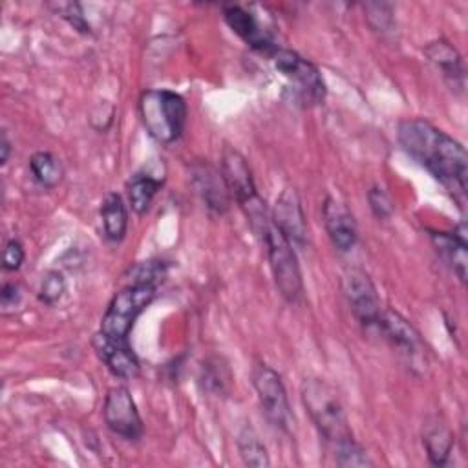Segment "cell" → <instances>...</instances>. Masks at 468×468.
<instances>
[{
  "mask_svg": "<svg viewBox=\"0 0 468 468\" xmlns=\"http://www.w3.org/2000/svg\"><path fill=\"white\" fill-rule=\"evenodd\" d=\"M377 327L386 335V338L397 346L402 353H406L408 356H413L419 353L422 342H420V335L417 333V329L399 313L391 311V309H384L380 313L378 324Z\"/></svg>",
  "mask_w": 468,
  "mask_h": 468,
  "instance_id": "cell-16",
  "label": "cell"
},
{
  "mask_svg": "<svg viewBox=\"0 0 468 468\" xmlns=\"http://www.w3.org/2000/svg\"><path fill=\"white\" fill-rule=\"evenodd\" d=\"M141 121L150 137L161 144H170L185 130L186 102L172 90H148L139 99Z\"/></svg>",
  "mask_w": 468,
  "mask_h": 468,
  "instance_id": "cell-2",
  "label": "cell"
},
{
  "mask_svg": "<svg viewBox=\"0 0 468 468\" xmlns=\"http://www.w3.org/2000/svg\"><path fill=\"white\" fill-rule=\"evenodd\" d=\"M93 349L106 367L119 378H133L139 375V360L128 340H117L102 331L93 335Z\"/></svg>",
  "mask_w": 468,
  "mask_h": 468,
  "instance_id": "cell-12",
  "label": "cell"
},
{
  "mask_svg": "<svg viewBox=\"0 0 468 468\" xmlns=\"http://www.w3.org/2000/svg\"><path fill=\"white\" fill-rule=\"evenodd\" d=\"M404 152L439 179L459 203L466 194L468 157L464 146L426 119H406L399 124Z\"/></svg>",
  "mask_w": 468,
  "mask_h": 468,
  "instance_id": "cell-1",
  "label": "cell"
},
{
  "mask_svg": "<svg viewBox=\"0 0 468 468\" xmlns=\"http://www.w3.org/2000/svg\"><path fill=\"white\" fill-rule=\"evenodd\" d=\"M24 261V247L16 239H9L4 247V256H2V265L5 271H16L20 269Z\"/></svg>",
  "mask_w": 468,
  "mask_h": 468,
  "instance_id": "cell-30",
  "label": "cell"
},
{
  "mask_svg": "<svg viewBox=\"0 0 468 468\" xmlns=\"http://www.w3.org/2000/svg\"><path fill=\"white\" fill-rule=\"evenodd\" d=\"M58 13L80 33H90V24L86 22L82 9L79 4H58Z\"/></svg>",
  "mask_w": 468,
  "mask_h": 468,
  "instance_id": "cell-29",
  "label": "cell"
},
{
  "mask_svg": "<svg viewBox=\"0 0 468 468\" xmlns=\"http://www.w3.org/2000/svg\"><path fill=\"white\" fill-rule=\"evenodd\" d=\"M431 241L455 276L466 280V239L464 232H431Z\"/></svg>",
  "mask_w": 468,
  "mask_h": 468,
  "instance_id": "cell-17",
  "label": "cell"
},
{
  "mask_svg": "<svg viewBox=\"0 0 468 468\" xmlns=\"http://www.w3.org/2000/svg\"><path fill=\"white\" fill-rule=\"evenodd\" d=\"M252 384L267 420L274 428L287 431L292 415L280 375L267 364H256L252 369Z\"/></svg>",
  "mask_w": 468,
  "mask_h": 468,
  "instance_id": "cell-8",
  "label": "cell"
},
{
  "mask_svg": "<svg viewBox=\"0 0 468 468\" xmlns=\"http://www.w3.org/2000/svg\"><path fill=\"white\" fill-rule=\"evenodd\" d=\"M194 186L203 197L205 205L214 212H225L229 208V186L221 172L208 163H196L192 166Z\"/></svg>",
  "mask_w": 468,
  "mask_h": 468,
  "instance_id": "cell-14",
  "label": "cell"
},
{
  "mask_svg": "<svg viewBox=\"0 0 468 468\" xmlns=\"http://www.w3.org/2000/svg\"><path fill=\"white\" fill-rule=\"evenodd\" d=\"M66 292V280L58 271H49L38 289V300L46 305H55Z\"/></svg>",
  "mask_w": 468,
  "mask_h": 468,
  "instance_id": "cell-26",
  "label": "cell"
},
{
  "mask_svg": "<svg viewBox=\"0 0 468 468\" xmlns=\"http://www.w3.org/2000/svg\"><path fill=\"white\" fill-rule=\"evenodd\" d=\"M0 150H2V155H0V161H2V165H5V163H7V159H9V152H11V143H9V139H7V135H5V132H2V141H0Z\"/></svg>",
  "mask_w": 468,
  "mask_h": 468,
  "instance_id": "cell-32",
  "label": "cell"
},
{
  "mask_svg": "<svg viewBox=\"0 0 468 468\" xmlns=\"http://www.w3.org/2000/svg\"><path fill=\"white\" fill-rule=\"evenodd\" d=\"M426 55L430 57V60L442 71V75L452 82H461L464 79V68H463V60L459 57V53L444 40L439 42H431L426 48Z\"/></svg>",
  "mask_w": 468,
  "mask_h": 468,
  "instance_id": "cell-19",
  "label": "cell"
},
{
  "mask_svg": "<svg viewBox=\"0 0 468 468\" xmlns=\"http://www.w3.org/2000/svg\"><path fill=\"white\" fill-rule=\"evenodd\" d=\"M452 444H453V433L450 431V428L441 422V420H433L426 426L424 430V446L428 452V457L433 464L442 466L452 452Z\"/></svg>",
  "mask_w": 468,
  "mask_h": 468,
  "instance_id": "cell-21",
  "label": "cell"
},
{
  "mask_svg": "<svg viewBox=\"0 0 468 468\" xmlns=\"http://www.w3.org/2000/svg\"><path fill=\"white\" fill-rule=\"evenodd\" d=\"M367 199H369V207H371L373 214H375L378 219H388V218L393 214L391 199L388 197V194H386L382 188L373 186V188L367 192Z\"/></svg>",
  "mask_w": 468,
  "mask_h": 468,
  "instance_id": "cell-28",
  "label": "cell"
},
{
  "mask_svg": "<svg viewBox=\"0 0 468 468\" xmlns=\"http://www.w3.org/2000/svg\"><path fill=\"white\" fill-rule=\"evenodd\" d=\"M344 294L356 320L364 327H377L382 309L369 276L362 271H349L344 276Z\"/></svg>",
  "mask_w": 468,
  "mask_h": 468,
  "instance_id": "cell-10",
  "label": "cell"
},
{
  "mask_svg": "<svg viewBox=\"0 0 468 468\" xmlns=\"http://www.w3.org/2000/svg\"><path fill=\"white\" fill-rule=\"evenodd\" d=\"M154 296H155V285L128 283L112 298L101 320L99 331L117 340H128L133 322L150 305Z\"/></svg>",
  "mask_w": 468,
  "mask_h": 468,
  "instance_id": "cell-6",
  "label": "cell"
},
{
  "mask_svg": "<svg viewBox=\"0 0 468 468\" xmlns=\"http://www.w3.org/2000/svg\"><path fill=\"white\" fill-rule=\"evenodd\" d=\"M302 402L320 435L331 446L353 437L338 393L325 380L305 378L302 384Z\"/></svg>",
  "mask_w": 468,
  "mask_h": 468,
  "instance_id": "cell-3",
  "label": "cell"
},
{
  "mask_svg": "<svg viewBox=\"0 0 468 468\" xmlns=\"http://www.w3.org/2000/svg\"><path fill=\"white\" fill-rule=\"evenodd\" d=\"M223 16L229 27L252 49L267 57H272L276 53L278 46L274 44L271 33L260 24V20L250 11L243 9L241 5H227L223 9Z\"/></svg>",
  "mask_w": 468,
  "mask_h": 468,
  "instance_id": "cell-11",
  "label": "cell"
},
{
  "mask_svg": "<svg viewBox=\"0 0 468 468\" xmlns=\"http://www.w3.org/2000/svg\"><path fill=\"white\" fill-rule=\"evenodd\" d=\"M260 238L267 249L269 265L280 294L291 303L296 302L302 296L303 283L292 243L280 232V229L272 221Z\"/></svg>",
  "mask_w": 468,
  "mask_h": 468,
  "instance_id": "cell-5",
  "label": "cell"
},
{
  "mask_svg": "<svg viewBox=\"0 0 468 468\" xmlns=\"http://www.w3.org/2000/svg\"><path fill=\"white\" fill-rule=\"evenodd\" d=\"M33 177L46 188H55L64 176L60 161L49 152H37L29 159Z\"/></svg>",
  "mask_w": 468,
  "mask_h": 468,
  "instance_id": "cell-22",
  "label": "cell"
},
{
  "mask_svg": "<svg viewBox=\"0 0 468 468\" xmlns=\"http://www.w3.org/2000/svg\"><path fill=\"white\" fill-rule=\"evenodd\" d=\"M238 450L247 466H269L271 464L265 446L261 444L258 433L250 426H245L239 431Z\"/></svg>",
  "mask_w": 468,
  "mask_h": 468,
  "instance_id": "cell-23",
  "label": "cell"
},
{
  "mask_svg": "<svg viewBox=\"0 0 468 468\" xmlns=\"http://www.w3.org/2000/svg\"><path fill=\"white\" fill-rule=\"evenodd\" d=\"M0 298H2V307H13V305H16L18 300H20V289H18V285H15V283H4V285H2Z\"/></svg>",
  "mask_w": 468,
  "mask_h": 468,
  "instance_id": "cell-31",
  "label": "cell"
},
{
  "mask_svg": "<svg viewBox=\"0 0 468 468\" xmlns=\"http://www.w3.org/2000/svg\"><path fill=\"white\" fill-rule=\"evenodd\" d=\"M201 380L203 386L212 393H225L230 382L229 369L219 360H207L201 367Z\"/></svg>",
  "mask_w": 468,
  "mask_h": 468,
  "instance_id": "cell-24",
  "label": "cell"
},
{
  "mask_svg": "<svg viewBox=\"0 0 468 468\" xmlns=\"http://www.w3.org/2000/svg\"><path fill=\"white\" fill-rule=\"evenodd\" d=\"M102 229L108 239L121 241L128 229V212L119 194H108L101 203Z\"/></svg>",
  "mask_w": 468,
  "mask_h": 468,
  "instance_id": "cell-18",
  "label": "cell"
},
{
  "mask_svg": "<svg viewBox=\"0 0 468 468\" xmlns=\"http://www.w3.org/2000/svg\"><path fill=\"white\" fill-rule=\"evenodd\" d=\"M276 69L289 80L294 99L303 104H320L325 97V84L318 68L291 49L278 48L272 55Z\"/></svg>",
  "mask_w": 468,
  "mask_h": 468,
  "instance_id": "cell-7",
  "label": "cell"
},
{
  "mask_svg": "<svg viewBox=\"0 0 468 468\" xmlns=\"http://www.w3.org/2000/svg\"><path fill=\"white\" fill-rule=\"evenodd\" d=\"M272 223L292 245L305 243V238H307L305 216H303L300 199L292 188H285L278 196L272 210Z\"/></svg>",
  "mask_w": 468,
  "mask_h": 468,
  "instance_id": "cell-13",
  "label": "cell"
},
{
  "mask_svg": "<svg viewBox=\"0 0 468 468\" xmlns=\"http://www.w3.org/2000/svg\"><path fill=\"white\" fill-rule=\"evenodd\" d=\"M221 174L225 177V183L230 194H234L236 201L247 214L252 229L260 236L272 219L269 218L263 199L256 192V185L252 179V172L247 165V159L232 146H225L223 150Z\"/></svg>",
  "mask_w": 468,
  "mask_h": 468,
  "instance_id": "cell-4",
  "label": "cell"
},
{
  "mask_svg": "<svg viewBox=\"0 0 468 468\" xmlns=\"http://www.w3.org/2000/svg\"><path fill=\"white\" fill-rule=\"evenodd\" d=\"M336 464L340 466H371L373 461L367 457V453L355 442V439H347L340 444L333 446Z\"/></svg>",
  "mask_w": 468,
  "mask_h": 468,
  "instance_id": "cell-25",
  "label": "cell"
},
{
  "mask_svg": "<svg viewBox=\"0 0 468 468\" xmlns=\"http://www.w3.org/2000/svg\"><path fill=\"white\" fill-rule=\"evenodd\" d=\"M106 426L126 441H137L143 435V420L137 406L124 386H115L108 391L102 406Z\"/></svg>",
  "mask_w": 468,
  "mask_h": 468,
  "instance_id": "cell-9",
  "label": "cell"
},
{
  "mask_svg": "<svg viewBox=\"0 0 468 468\" xmlns=\"http://www.w3.org/2000/svg\"><path fill=\"white\" fill-rule=\"evenodd\" d=\"M324 221L333 245L347 252L356 243V223L351 212L335 197H327L324 203Z\"/></svg>",
  "mask_w": 468,
  "mask_h": 468,
  "instance_id": "cell-15",
  "label": "cell"
},
{
  "mask_svg": "<svg viewBox=\"0 0 468 468\" xmlns=\"http://www.w3.org/2000/svg\"><path fill=\"white\" fill-rule=\"evenodd\" d=\"M165 263L163 261H143L132 269L130 283H152L157 285L165 278Z\"/></svg>",
  "mask_w": 468,
  "mask_h": 468,
  "instance_id": "cell-27",
  "label": "cell"
},
{
  "mask_svg": "<svg viewBox=\"0 0 468 468\" xmlns=\"http://www.w3.org/2000/svg\"><path fill=\"white\" fill-rule=\"evenodd\" d=\"M163 186V179L159 177H154L152 174H144V172H139L135 174L130 181H128V199H130V205L133 208V212L137 214H144L154 197L157 196V192L161 190Z\"/></svg>",
  "mask_w": 468,
  "mask_h": 468,
  "instance_id": "cell-20",
  "label": "cell"
}]
</instances>
